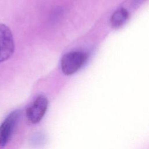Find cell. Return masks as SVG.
Here are the masks:
<instances>
[{
    "label": "cell",
    "mask_w": 149,
    "mask_h": 149,
    "mask_svg": "<svg viewBox=\"0 0 149 149\" xmlns=\"http://www.w3.org/2000/svg\"><path fill=\"white\" fill-rule=\"evenodd\" d=\"M87 55L81 51H73L65 54L61 60V69L66 75L76 73L84 63Z\"/></svg>",
    "instance_id": "cell-1"
},
{
    "label": "cell",
    "mask_w": 149,
    "mask_h": 149,
    "mask_svg": "<svg viewBox=\"0 0 149 149\" xmlns=\"http://www.w3.org/2000/svg\"><path fill=\"white\" fill-rule=\"evenodd\" d=\"M15 51V42L10 29L0 23V63L9 59Z\"/></svg>",
    "instance_id": "cell-2"
},
{
    "label": "cell",
    "mask_w": 149,
    "mask_h": 149,
    "mask_svg": "<svg viewBox=\"0 0 149 149\" xmlns=\"http://www.w3.org/2000/svg\"><path fill=\"white\" fill-rule=\"evenodd\" d=\"M20 116V110L11 112L0 126L1 146H5L10 140Z\"/></svg>",
    "instance_id": "cell-3"
},
{
    "label": "cell",
    "mask_w": 149,
    "mask_h": 149,
    "mask_svg": "<svg viewBox=\"0 0 149 149\" xmlns=\"http://www.w3.org/2000/svg\"><path fill=\"white\" fill-rule=\"evenodd\" d=\"M48 104V100L45 96L38 97L26 111L28 120L33 124L39 122L47 111Z\"/></svg>",
    "instance_id": "cell-4"
},
{
    "label": "cell",
    "mask_w": 149,
    "mask_h": 149,
    "mask_svg": "<svg viewBox=\"0 0 149 149\" xmlns=\"http://www.w3.org/2000/svg\"><path fill=\"white\" fill-rule=\"evenodd\" d=\"M129 13L127 10L121 8L116 10L111 16L110 24L113 28L118 29L122 26L128 19Z\"/></svg>",
    "instance_id": "cell-5"
},
{
    "label": "cell",
    "mask_w": 149,
    "mask_h": 149,
    "mask_svg": "<svg viewBox=\"0 0 149 149\" xmlns=\"http://www.w3.org/2000/svg\"><path fill=\"white\" fill-rule=\"evenodd\" d=\"M0 146H1V134H0Z\"/></svg>",
    "instance_id": "cell-6"
}]
</instances>
